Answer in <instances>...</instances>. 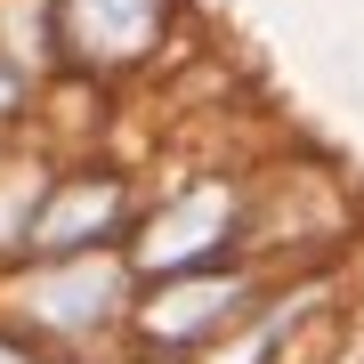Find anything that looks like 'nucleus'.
<instances>
[{"label":"nucleus","mask_w":364,"mask_h":364,"mask_svg":"<svg viewBox=\"0 0 364 364\" xmlns=\"http://www.w3.org/2000/svg\"><path fill=\"white\" fill-rule=\"evenodd\" d=\"M170 0H57V41L81 65H138L162 41Z\"/></svg>","instance_id":"1"},{"label":"nucleus","mask_w":364,"mask_h":364,"mask_svg":"<svg viewBox=\"0 0 364 364\" xmlns=\"http://www.w3.org/2000/svg\"><path fill=\"white\" fill-rule=\"evenodd\" d=\"M227 227H235V186H219V178H210V186H186V195L138 235V267L195 275L210 251H227Z\"/></svg>","instance_id":"2"},{"label":"nucleus","mask_w":364,"mask_h":364,"mask_svg":"<svg viewBox=\"0 0 364 364\" xmlns=\"http://www.w3.org/2000/svg\"><path fill=\"white\" fill-rule=\"evenodd\" d=\"M25 308L49 332H90V324H105L122 308V267L114 259H49L25 284Z\"/></svg>","instance_id":"3"},{"label":"nucleus","mask_w":364,"mask_h":364,"mask_svg":"<svg viewBox=\"0 0 364 364\" xmlns=\"http://www.w3.org/2000/svg\"><path fill=\"white\" fill-rule=\"evenodd\" d=\"M114 219H122V178H65L49 203H33L25 243L33 251H81V243H97Z\"/></svg>","instance_id":"4"},{"label":"nucleus","mask_w":364,"mask_h":364,"mask_svg":"<svg viewBox=\"0 0 364 364\" xmlns=\"http://www.w3.org/2000/svg\"><path fill=\"white\" fill-rule=\"evenodd\" d=\"M235 308H243V284L235 275H170V291L146 299V332L154 340H203Z\"/></svg>","instance_id":"5"},{"label":"nucleus","mask_w":364,"mask_h":364,"mask_svg":"<svg viewBox=\"0 0 364 364\" xmlns=\"http://www.w3.org/2000/svg\"><path fill=\"white\" fill-rule=\"evenodd\" d=\"M0 364H41V356H25V348H9V340H0Z\"/></svg>","instance_id":"6"},{"label":"nucleus","mask_w":364,"mask_h":364,"mask_svg":"<svg viewBox=\"0 0 364 364\" xmlns=\"http://www.w3.org/2000/svg\"><path fill=\"white\" fill-rule=\"evenodd\" d=\"M9 105H16V81H9V73H0V114H9Z\"/></svg>","instance_id":"7"}]
</instances>
